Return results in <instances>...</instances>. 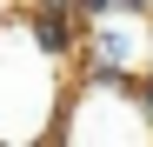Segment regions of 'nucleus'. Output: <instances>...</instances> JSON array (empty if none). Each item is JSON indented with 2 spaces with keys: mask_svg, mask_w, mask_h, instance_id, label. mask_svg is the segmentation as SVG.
Listing matches in <instances>:
<instances>
[{
  "mask_svg": "<svg viewBox=\"0 0 153 147\" xmlns=\"http://www.w3.org/2000/svg\"><path fill=\"white\" fill-rule=\"evenodd\" d=\"M60 60H47L27 27H0V140H53V120L67 100Z\"/></svg>",
  "mask_w": 153,
  "mask_h": 147,
  "instance_id": "1",
  "label": "nucleus"
},
{
  "mask_svg": "<svg viewBox=\"0 0 153 147\" xmlns=\"http://www.w3.org/2000/svg\"><path fill=\"white\" fill-rule=\"evenodd\" d=\"M120 14H153V0H120Z\"/></svg>",
  "mask_w": 153,
  "mask_h": 147,
  "instance_id": "3",
  "label": "nucleus"
},
{
  "mask_svg": "<svg viewBox=\"0 0 153 147\" xmlns=\"http://www.w3.org/2000/svg\"><path fill=\"white\" fill-rule=\"evenodd\" d=\"M80 7V20H107V14H120V0H73Z\"/></svg>",
  "mask_w": 153,
  "mask_h": 147,
  "instance_id": "2",
  "label": "nucleus"
}]
</instances>
